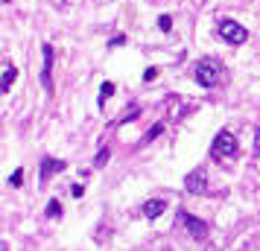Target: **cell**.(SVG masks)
<instances>
[{
    "instance_id": "obj_1",
    "label": "cell",
    "mask_w": 260,
    "mask_h": 251,
    "mask_svg": "<svg viewBox=\"0 0 260 251\" xmlns=\"http://www.w3.org/2000/svg\"><path fill=\"white\" fill-rule=\"evenodd\" d=\"M193 76H196V82L202 88H213V85H219V79H222V64L216 59H199Z\"/></svg>"
},
{
    "instance_id": "obj_2",
    "label": "cell",
    "mask_w": 260,
    "mask_h": 251,
    "mask_svg": "<svg viewBox=\"0 0 260 251\" xmlns=\"http://www.w3.org/2000/svg\"><path fill=\"white\" fill-rule=\"evenodd\" d=\"M211 152L216 158H234L237 152H240V144H237V137L231 132H219L216 137H213Z\"/></svg>"
},
{
    "instance_id": "obj_3",
    "label": "cell",
    "mask_w": 260,
    "mask_h": 251,
    "mask_svg": "<svg viewBox=\"0 0 260 251\" xmlns=\"http://www.w3.org/2000/svg\"><path fill=\"white\" fill-rule=\"evenodd\" d=\"M219 38H222L225 44H234V47H240V44H246L248 29L243 24H237V21H222V24H219Z\"/></svg>"
},
{
    "instance_id": "obj_4",
    "label": "cell",
    "mask_w": 260,
    "mask_h": 251,
    "mask_svg": "<svg viewBox=\"0 0 260 251\" xmlns=\"http://www.w3.org/2000/svg\"><path fill=\"white\" fill-rule=\"evenodd\" d=\"M176 222H178V225L187 228L190 237H193V239H205V237H208V222H205V219H199V216L187 213V210H178Z\"/></svg>"
},
{
    "instance_id": "obj_5",
    "label": "cell",
    "mask_w": 260,
    "mask_h": 251,
    "mask_svg": "<svg viewBox=\"0 0 260 251\" xmlns=\"http://www.w3.org/2000/svg\"><path fill=\"white\" fill-rule=\"evenodd\" d=\"M184 190L196 193V196H205V193H208V178H205L202 169H193L187 178H184Z\"/></svg>"
},
{
    "instance_id": "obj_6",
    "label": "cell",
    "mask_w": 260,
    "mask_h": 251,
    "mask_svg": "<svg viewBox=\"0 0 260 251\" xmlns=\"http://www.w3.org/2000/svg\"><path fill=\"white\" fill-rule=\"evenodd\" d=\"M61 169H64V161H59V158H44V161H41V169H38L41 184H47L56 172H61Z\"/></svg>"
},
{
    "instance_id": "obj_7",
    "label": "cell",
    "mask_w": 260,
    "mask_h": 251,
    "mask_svg": "<svg viewBox=\"0 0 260 251\" xmlns=\"http://www.w3.org/2000/svg\"><path fill=\"white\" fill-rule=\"evenodd\" d=\"M41 53H44V67H41V85H44V91H53V76H50V70H53V47L50 44H44L41 47Z\"/></svg>"
},
{
    "instance_id": "obj_8",
    "label": "cell",
    "mask_w": 260,
    "mask_h": 251,
    "mask_svg": "<svg viewBox=\"0 0 260 251\" xmlns=\"http://www.w3.org/2000/svg\"><path fill=\"white\" fill-rule=\"evenodd\" d=\"M164 210H167L164 199H149V202H143V216H146V219H158Z\"/></svg>"
},
{
    "instance_id": "obj_9",
    "label": "cell",
    "mask_w": 260,
    "mask_h": 251,
    "mask_svg": "<svg viewBox=\"0 0 260 251\" xmlns=\"http://www.w3.org/2000/svg\"><path fill=\"white\" fill-rule=\"evenodd\" d=\"M114 94V82H103V88H100V99H96V105L100 108H106L108 102V96Z\"/></svg>"
},
{
    "instance_id": "obj_10",
    "label": "cell",
    "mask_w": 260,
    "mask_h": 251,
    "mask_svg": "<svg viewBox=\"0 0 260 251\" xmlns=\"http://www.w3.org/2000/svg\"><path fill=\"white\" fill-rule=\"evenodd\" d=\"M15 76H18V70H15L12 64H6V73H3V85H0V88H3V91H9V88H12V82H15Z\"/></svg>"
},
{
    "instance_id": "obj_11",
    "label": "cell",
    "mask_w": 260,
    "mask_h": 251,
    "mask_svg": "<svg viewBox=\"0 0 260 251\" xmlns=\"http://www.w3.org/2000/svg\"><path fill=\"white\" fill-rule=\"evenodd\" d=\"M47 216H50V219H59V216H61V204H59V199H50V204H47Z\"/></svg>"
},
{
    "instance_id": "obj_12",
    "label": "cell",
    "mask_w": 260,
    "mask_h": 251,
    "mask_svg": "<svg viewBox=\"0 0 260 251\" xmlns=\"http://www.w3.org/2000/svg\"><path fill=\"white\" fill-rule=\"evenodd\" d=\"M164 132V126H161V123H155L152 129H149V134H146V137H143V144H149V140H155V137H158V134Z\"/></svg>"
},
{
    "instance_id": "obj_13",
    "label": "cell",
    "mask_w": 260,
    "mask_h": 251,
    "mask_svg": "<svg viewBox=\"0 0 260 251\" xmlns=\"http://www.w3.org/2000/svg\"><path fill=\"white\" fill-rule=\"evenodd\" d=\"M21 181H24V169H15L12 178H9V184H12V187H21Z\"/></svg>"
},
{
    "instance_id": "obj_14",
    "label": "cell",
    "mask_w": 260,
    "mask_h": 251,
    "mask_svg": "<svg viewBox=\"0 0 260 251\" xmlns=\"http://www.w3.org/2000/svg\"><path fill=\"white\" fill-rule=\"evenodd\" d=\"M108 155H111V149H103V152H100V155H96L94 167H103V164H106V161H108Z\"/></svg>"
},
{
    "instance_id": "obj_15",
    "label": "cell",
    "mask_w": 260,
    "mask_h": 251,
    "mask_svg": "<svg viewBox=\"0 0 260 251\" xmlns=\"http://www.w3.org/2000/svg\"><path fill=\"white\" fill-rule=\"evenodd\" d=\"M158 26H161V29H170V26H173V18H170V15H161V18H158Z\"/></svg>"
},
{
    "instance_id": "obj_16",
    "label": "cell",
    "mask_w": 260,
    "mask_h": 251,
    "mask_svg": "<svg viewBox=\"0 0 260 251\" xmlns=\"http://www.w3.org/2000/svg\"><path fill=\"white\" fill-rule=\"evenodd\" d=\"M120 44H126V35H114L108 41V47H120Z\"/></svg>"
},
{
    "instance_id": "obj_17",
    "label": "cell",
    "mask_w": 260,
    "mask_h": 251,
    "mask_svg": "<svg viewBox=\"0 0 260 251\" xmlns=\"http://www.w3.org/2000/svg\"><path fill=\"white\" fill-rule=\"evenodd\" d=\"M254 152H257V155H260V129H257V132H254Z\"/></svg>"
},
{
    "instance_id": "obj_18",
    "label": "cell",
    "mask_w": 260,
    "mask_h": 251,
    "mask_svg": "<svg viewBox=\"0 0 260 251\" xmlns=\"http://www.w3.org/2000/svg\"><path fill=\"white\" fill-rule=\"evenodd\" d=\"M143 79H146V82H152V79H155V67H149V70L143 73Z\"/></svg>"
}]
</instances>
